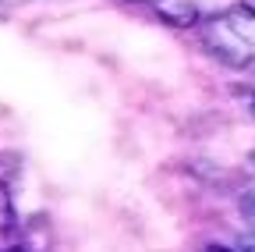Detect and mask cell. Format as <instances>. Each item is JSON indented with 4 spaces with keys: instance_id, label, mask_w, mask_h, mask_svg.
Returning <instances> with one entry per match:
<instances>
[{
    "instance_id": "cell-3",
    "label": "cell",
    "mask_w": 255,
    "mask_h": 252,
    "mask_svg": "<svg viewBox=\"0 0 255 252\" xmlns=\"http://www.w3.org/2000/svg\"><path fill=\"white\" fill-rule=\"evenodd\" d=\"M227 18L231 25H234V32L248 43V46H255V7L252 4H234V7H227Z\"/></svg>"
},
{
    "instance_id": "cell-1",
    "label": "cell",
    "mask_w": 255,
    "mask_h": 252,
    "mask_svg": "<svg viewBox=\"0 0 255 252\" xmlns=\"http://www.w3.org/2000/svg\"><path fill=\"white\" fill-rule=\"evenodd\" d=\"M199 39L202 46L227 68H248L252 64V53H248V43L234 32V25L227 18H209L199 25Z\"/></svg>"
},
{
    "instance_id": "cell-6",
    "label": "cell",
    "mask_w": 255,
    "mask_h": 252,
    "mask_svg": "<svg viewBox=\"0 0 255 252\" xmlns=\"http://www.w3.org/2000/svg\"><path fill=\"white\" fill-rule=\"evenodd\" d=\"M238 213L255 228V188H245V192L238 196Z\"/></svg>"
},
{
    "instance_id": "cell-7",
    "label": "cell",
    "mask_w": 255,
    "mask_h": 252,
    "mask_svg": "<svg viewBox=\"0 0 255 252\" xmlns=\"http://www.w3.org/2000/svg\"><path fill=\"white\" fill-rule=\"evenodd\" d=\"M238 252H255V231L241 235V242H238Z\"/></svg>"
},
{
    "instance_id": "cell-8",
    "label": "cell",
    "mask_w": 255,
    "mask_h": 252,
    "mask_svg": "<svg viewBox=\"0 0 255 252\" xmlns=\"http://www.w3.org/2000/svg\"><path fill=\"white\" fill-rule=\"evenodd\" d=\"M202 252H238V249H227V245H206Z\"/></svg>"
},
{
    "instance_id": "cell-5",
    "label": "cell",
    "mask_w": 255,
    "mask_h": 252,
    "mask_svg": "<svg viewBox=\"0 0 255 252\" xmlns=\"http://www.w3.org/2000/svg\"><path fill=\"white\" fill-rule=\"evenodd\" d=\"M0 231H14V206H11V192H7V185L0 181Z\"/></svg>"
},
{
    "instance_id": "cell-10",
    "label": "cell",
    "mask_w": 255,
    "mask_h": 252,
    "mask_svg": "<svg viewBox=\"0 0 255 252\" xmlns=\"http://www.w3.org/2000/svg\"><path fill=\"white\" fill-rule=\"evenodd\" d=\"M252 167H255V153H252Z\"/></svg>"
},
{
    "instance_id": "cell-11",
    "label": "cell",
    "mask_w": 255,
    "mask_h": 252,
    "mask_svg": "<svg viewBox=\"0 0 255 252\" xmlns=\"http://www.w3.org/2000/svg\"><path fill=\"white\" fill-rule=\"evenodd\" d=\"M248 4H252V7H255V0H248Z\"/></svg>"
},
{
    "instance_id": "cell-2",
    "label": "cell",
    "mask_w": 255,
    "mask_h": 252,
    "mask_svg": "<svg viewBox=\"0 0 255 252\" xmlns=\"http://www.w3.org/2000/svg\"><path fill=\"white\" fill-rule=\"evenodd\" d=\"M156 14L163 18L167 25H174V28H191V25H199V18H202L195 0H159Z\"/></svg>"
},
{
    "instance_id": "cell-9",
    "label": "cell",
    "mask_w": 255,
    "mask_h": 252,
    "mask_svg": "<svg viewBox=\"0 0 255 252\" xmlns=\"http://www.w3.org/2000/svg\"><path fill=\"white\" fill-rule=\"evenodd\" d=\"M252 117H255V96H252Z\"/></svg>"
},
{
    "instance_id": "cell-4",
    "label": "cell",
    "mask_w": 255,
    "mask_h": 252,
    "mask_svg": "<svg viewBox=\"0 0 255 252\" xmlns=\"http://www.w3.org/2000/svg\"><path fill=\"white\" fill-rule=\"evenodd\" d=\"M21 245H25V252H46V245H50V220L46 217H32L21 228Z\"/></svg>"
}]
</instances>
